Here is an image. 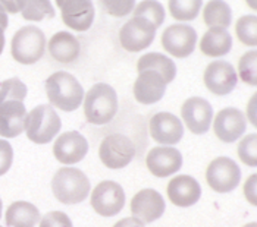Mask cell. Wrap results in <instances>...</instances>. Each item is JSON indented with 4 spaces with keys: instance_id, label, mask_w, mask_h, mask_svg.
<instances>
[{
    "instance_id": "39",
    "label": "cell",
    "mask_w": 257,
    "mask_h": 227,
    "mask_svg": "<svg viewBox=\"0 0 257 227\" xmlns=\"http://www.w3.org/2000/svg\"><path fill=\"white\" fill-rule=\"evenodd\" d=\"M247 114H248V120L251 122V125L256 126V95L251 97V100L247 106Z\"/></svg>"
},
{
    "instance_id": "46",
    "label": "cell",
    "mask_w": 257,
    "mask_h": 227,
    "mask_svg": "<svg viewBox=\"0 0 257 227\" xmlns=\"http://www.w3.org/2000/svg\"><path fill=\"white\" fill-rule=\"evenodd\" d=\"M0 227H2V226H0Z\"/></svg>"
},
{
    "instance_id": "13",
    "label": "cell",
    "mask_w": 257,
    "mask_h": 227,
    "mask_svg": "<svg viewBox=\"0 0 257 227\" xmlns=\"http://www.w3.org/2000/svg\"><path fill=\"white\" fill-rule=\"evenodd\" d=\"M237 81L235 68L225 60H216L210 63L204 71V85L210 93L216 95H226L234 91Z\"/></svg>"
},
{
    "instance_id": "41",
    "label": "cell",
    "mask_w": 257,
    "mask_h": 227,
    "mask_svg": "<svg viewBox=\"0 0 257 227\" xmlns=\"http://www.w3.org/2000/svg\"><path fill=\"white\" fill-rule=\"evenodd\" d=\"M8 24H9L8 12H6L5 8L0 5V28H2V30H6V28H8Z\"/></svg>"
},
{
    "instance_id": "21",
    "label": "cell",
    "mask_w": 257,
    "mask_h": 227,
    "mask_svg": "<svg viewBox=\"0 0 257 227\" xmlns=\"http://www.w3.org/2000/svg\"><path fill=\"white\" fill-rule=\"evenodd\" d=\"M166 82L153 71H143L134 84V97L141 104H155L166 91Z\"/></svg>"
},
{
    "instance_id": "17",
    "label": "cell",
    "mask_w": 257,
    "mask_h": 227,
    "mask_svg": "<svg viewBox=\"0 0 257 227\" xmlns=\"http://www.w3.org/2000/svg\"><path fill=\"white\" fill-rule=\"evenodd\" d=\"M27 109L21 100L0 101V136L17 138L25 129Z\"/></svg>"
},
{
    "instance_id": "36",
    "label": "cell",
    "mask_w": 257,
    "mask_h": 227,
    "mask_svg": "<svg viewBox=\"0 0 257 227\" xmlns=\"http://www.w3.org/2000/svg\"><path fill=\"white\" fill-rule=\"evenodd\" d=\"M14 161L12 145L6 139H0V176L8 173Z\"/></svg>"
},
{
    "instance_id": "11",
    "label": "cell",
    "mask_w": 257,
    "mask_h": 227,
    "mask_svg": "<svg viewBox=\"0 0 257 227\" xmlns=\"http://www.w3.org/2000/svg\"><path fill=\"white\" fill-rule=\"evenodd\" d=\"M66 27L74 31H87L94 21L93 0H55Z\"/></svg>"
},
{
    "instance_id": "38",
    "label": "cell",
    "mask_w": 257,
    "mask_h": 227,
    "mask_svg": "<svg viewBox=\"0 0 257 227\" xmlns=\"http://www.w3.org/2000/svg\"><path fill=\"white\" fill-rule=\"evenodd\" d=\"M113 227H144V223H141L136 217H126L119 220Z\"/></svg>"
},
{
    "instance_id": "29",
    "label": "cell",
    "mask_w": 257,
    "mask_h": 227,
    "mask_svg": "<svg viewBox=\"0 0 257 227\" xmlns=\"http://www.w3.org/2000/svg\"><path fill=\"white\" fill-rule=\"evenodd\" d=\"M134 18H143L159 28L165 21V8L158 0H143L134 8Z\"/></svg>"
},
{
    "instance_id": "4",
    "label": "cell",
    "mask_w": 257,
    "mask_h": 227,
    "mask_svg": "<svg viewBox=\"0 0 257 227\" xmlns=\"http://www.w3.org/2000/svg\"><path fill=\"white\" fill-rule=\"evenodd\" d=\"M62 128L59 114L50 104H40L25 117V132L30 141L36 144H49Z\"/></svg>"
},
{
    "instance_id": "40",
    "label": "cell",
    "mask_w": 257,
    "mask_h": 227,
    "mask_svg": "<svg viewBox=\"0 0 257 227\" xmlns=\"http://www.w3.org/2000/svg\"><path fill=\"white\" fill-rule=\"evenodd\" d=\"M0 5L5 8L6 12L9 14H18V8H17V3L15 0H0Z\"/></svg>"
},
{
    "instance_id": "3",
    "label": "cell",
    "mask_w": 257,
    "mask_h": 227,
    "mask_svg": "<svg viewBox=\"0 0 257 227\" xmlns=\"http://www.w3.org/2000/svg\"><path fill=\"white\" fill-rule=\"evenodd\" d=\"M52 190L56 199L62 204H79L88 196L90 180L78 169L63 167L55 173L52 180Z\"/></svg>"
},
{
    "instance_id": "37",
    "label": "cell",
    "mask_w": 257,
    "mask_h": 227,
    "mask_svg": "<svg viewBox=\"0 0 257 227\" xmlns=\"http://www.w3.org/2000/svg\"><path fill=\"white\" fill-rule=\"evenodd\" d=\"M256 182H257V176L256 174H251V176L245 180V185H244V195H245L247 201H248L251 205H256L257 204Z\"/></svg>"
},
{
    "instance_id": "34",
    "label": "cell",
    "mask_w": 257,
    "mask_h": 227,
    "mask_svg": "<svg viewBox=\"0 0 257 227\" xmlns=\"http://www.w3.org/2000/svg\"><path fill=\"white\" fill-rule=\"evenodd\" d=\"M99 2L106 14L116 18L130 15L136 8V0H99Z\"/></svg>"
},
{
    "instance_id": "9",
    "label": "cell",
    "mask_w": 257,
    "mask_h": 227,
    "mask_svg": "<svg viewBox=\"0 0 257 227\" xmlns=\"http://www.w3.org/2000/svg\"><path fill=\"white\" fill-rule=\"evenodd\" d=\"M125 205V192L113 180H104L91 192V207L103 217H113Z\"/></svg>"
},
{
    "instance_id": "26",
    "label": "cell",
    "mask_w": 257,
    "mask_h": 227,
    "mask_svg": "<svg viewBox=\"0 0 257 227\" xmlns=\"http://www.w3.org/2000/svg\"><path fill=\"white\" fill-rule=\"evenodd\" d=\"M203 19L209 28H228L232 21V11L223 0H210L203 9Z\"/></svg>"
},
{
    "instance_id": "5",
    "label": "cell",
    "mask_w": 257,
    "mask_h": 227,
    "mask_svg": "<svg viewBox=\"0 0 257 227\" xmlns=\"http://www.w3.org/2000/svg\"><path fill=\"white\" fill-rule=\"evenodd\" d=\"M46 50V36L34 27L27 25L15 33L11 43V55L22 65H33L39 62Z\"/></svg>"
},
{
    "instance_id": "45",
    "label": "cell",
    "mask_w": 257,
    "mask_h": 227,
    "mask_svg": "<svg viewBox=\"0 0 257 227\" xmlns=\"http://www.w3.org/2000/svg\"><path fill=\"white\" fill-rule=\"evenodd\" d=\"M0 218H2V199H0Z\"/></svg>"
},
{
    "instance_id": "20",
    "label": "cell",
    "mask_w": 257,
    "mask_h": 227,
    "mask_svg": "<svg viewBox=\"0 0 257 227\" xmlns=\"http://www.w3.org/2000/svg\"><path fill=\"white\" fill-rule=\"evenodd\" d=\"M168 196L174 205L187 208L198 202L201 196V188L194 177L187 174H179L169 182Z\"/></svg>"
},
{
    "instance_id": "24",
    "label": "cell",
    "mask_w": 257,
    "mask_h": 227,
    "mask_svg": "<svg viewBox=\"0 0 257 227\" xmlns=\"http://www.w3.org/2000/svg\"><path fill=\"white\" fill-rule=\"evenodd\" d=\"M137 71H153L163 78L166 84L172 82L177 76V66L172 59L162 55V53H147L139 59Z\"/></svg>"
},
{
    "instance_id": "6",
    "label": "cell",
    "mask_w": 257,
    "mask_h": 227,
    "mask_svg": "<svg viewBox=\"0 0 257 227\" xmlns=\"http://www.w3.org/2000/svg\"><path fill=\"white\" fill-rule=\"evenodd\" d=\"M136 155V145L133 141L120 133L109 135L100 144L99 157L107 169L118 170L128 166Z\"/></svg>"
},
{
    "instance_id": "33",
    "label": "cell",
    "mask_w": 257,
    "mask_h": 227,
    "mask_svg": "<svg viewBox=\"0 0 257 227\" xmlns=\"http://www.w3.org/2000/svg\"><path fill=\"white\" fill-rule=\"evenodd\" d=\"M27 97V87L18 78L6 79L0 87V101L3 100H21L24 101Z\"/></svg>"
},
{
    "instance_id": "18",
    "label": "cell",
    "mask_w": 257,
    "mask_h": 227,
    "mask_svg": "<svg viewBox=\"0 0 257 227\" xmlns=\"http://www.w3.org/2000/svg\"><path fill=\"white\" fill-rule=\"evenodd\" d=\"M87 152H88V142L77 131L62 133L53 145V154L56 160L63 164L79 163L81 160H84Z\"/></svg>"
},
{
    "instance_id": "25",
    "label": "cell",
    "mask_w": 257,
    "mask_h": 227,
    "mask_svg": "<svg viewBox=\"0 0 257 227\" xmlns=\"http://www.w3.org/2000/svg\"><path fill=\"white\" fill-rule=\"evenodd\" d=\"M5 218L9 227H36L40 221V211L30 202L17 201L6 209Z\"/></svg>"
},
{
    "instance_id": "42",
    "label": "cell",
    "mask_w": 257,
    "mask_h": 227,
    "mask_svg": "<svg viewBox=\"0 0 257 227\" xmlns=\"http://www.w3.org/2000/svg\"><path fill=\"white\" fill-rule=\"evenodd\" d=\"M5 30H2L0 28V55H2V52H3V49H5V33H3Z\"/></svg>"
},
{
    "instance_id": "23",
    "label": "cell",
    "mask_w": 257,
    "mask_h": 227,
    "mask_svg": "<svg viewBox=\"0 0 257 227\" xmlns=\"http://www.w3.org/2000/svg\"><path fill=\"white\" fill-rule=\"evenodd\" d=\"M232 47V37L225 28H209L207 33L201 37L200 50L204 56L220 57L229 53Z\"/></svg>"
},
{
    "instance_id": "7",
    "label": "cell",
    "mask_w": 257,
    "mask_h": 227,
    "mask_svg": "<svg viewBox=\"0 0 257 227\" xmlns=\"http://www.w3.org/2000/svg\"><path fill=\"white\" fill-rule=\"evenodd\" d=\"M206 180L215 192L226 193L234 190L239 185L241 170L232 158L218 157L209 164L206 170Z\"/></svg>"
},
{
    "instance_id": "8",
    "label": "cell",
    "mask_w": 257,
    "mask_h": 227,
    "mask_svg": "<svg viewBox=\"0 0 257 227\" xmlns=\"http://www.w3.org/2000/svg\"><path fill=\"white\" fill-rule=\"evenodd\" d=\"M197 33L187 24H174L168 27L162 34L163 49L174 57H188L196 49Z\"/></svg>"
},
{
    "instance_id": "27",
    "label": "cell",
    "mask_w": 257,
    "mask_h": 227,
    "mask_svg": "<svg viewBox=\"0 0 257 227\" xmlns=\"http://www.w3.org/2000/svg\"><path fill=\"white\" fill-rule=\"evenodd\" d=\"M18 12L25 21L39 22L44 18H55V9L50 0H15Z\"/></svg>"
},
{
    "instance_id": "43",
    "label": "cell",
    "mask_w": 257,
    "mask_h": 227,
    "mask_svg": "<svg viewBox=\"0 0 257 227\" xmlns=\"http://www.w3.org/2000/svg\"><path fill=\"white\" fill-rule=\"evenodd\" d=\"M247 2V5L251 8V9H254L256 11V0H245Z\"/></svg>"
},
{
    "instance_id": "22",
    "label": "cell",
    "mask_w": 257,
    "mask_h": 227,
    "mask_svg": "<svg viewBox=\"0 0 257 227\" xmlns=\"http://www.w3.org/2000/svg\"><path fill=\"white\" fill-rule=\"evenodd\" d=\"M79 41L75 36L66 31L56 33L49 41V53L56 62L72 63L79 56Z\"/></svg>"
},
{
    "instance_id": "16",
    "label": "cell",
    "mask_w": 257,
    "mask_h": 227,
    "mask_svg": "<svg viewBox=\"0 0 257 227\" xmlns=\"http://www.w3.org/2000/svg\"><path fill=\"white\" fill-rule=\"evenodd\" d=\"M247 128L245 116L241 110L228 107L220 110L213 122V131L222 142H235Z\"/></svg>"
},
{
    "instance_id": "15",
    "label": "cell",
    "mask_w": 257,
    "mask_h": 227,
    "mask_svg": "<svg viewBox=\"0 0 257 227\" xmlns=\"http://www.w3.org/2000/svg\"><path fill=\"white\" fill-rule=\"evenodd\" d=\"M149 129L152 138L163 145H175L184 136V126L175 114L160 112L150 119Z\"/></svg>"
},
{
    "instance_id": "31",
    "label": "cell",
    "mask_w": 257,
    "mask_h": 227,
    "mask_svg": "<svg viewBox=\"0 0 257 227\" xmlns=\"http://www.w3.org/2000/svg\"><path fill=\"white\" fill-rule=\"evenodd\" d=\"M257 52L256 50H251L245 55H242V57L239 59V63H238V74L239 78L254 87L257 84Z\"/></svg>"
},
{
    "instance_id": "28",
    "label": "cell",
    "mask_w": 257,
    "mask_h": 227,
    "mask_svg": "<svg viewBox=\"0 0 257 227\" xmlns=\"http://www.w3.org/2000/svg\"><path fill=\"white\" fill-rule=\"evenodd\" d=\"M203 0H169L168 8L172 18L177 21H193L198 17Z\"/></svg>"
},
{
    "instance_id": "12",
    "label": "cell",
    "mask_w": 257,
    "mask_h": 227,
    "mask_svg": "<svg viewBox=\"0 0 257 227\" xmlns=\"http://www.w3.org/2000/svg\"><path fill=\"white\" fill-rule=\"evenodd\" d=\"M181 114L190 132L201 135L207 132L212 126L213 107L207 100L201 97H191L182 104Z\"/></svg>"
},
{
    "instance_id": "19",
    "label": "cell",
    "mask_w": 257,
    "mask_h": 227,
    "mask_svg": "<svg viewBox=\"0 0 257 227\" xmlns=\"http://www.w3.org/2000/svg\"><path fill=\"white\" fill-rule=\"evenodd\" d=\"M146 164L156 177H168L182 167V155L172 147H156L147 154Z\"/></svg>"
},
{
    "instance_id": "14",
    "label": "cell",
    "mask_w": 257,
    "mask_h": 227,
    "mask_svg": "<svg viewBox=\"0 0 257 227\" xmlns=\"http://www.w3.org/2000/svg\"><path fill=\"white\" fill-rule=\"evenodd\" d=\"M165 199L155 189H143L131 199V212L141 223H153L165 212Z\"/></svg>"
},
{
    "instance_id": "1",
    "label": "cell",
    "mask_w": 257,
    "mask_h": 227,
    "mask_svg": "<svg viewBox=\"0 0 257 227\" xmlns=\"http://www.w3.org/2000/svg\"><path fill=\"white\" fill-rule=\"evenodd\" d=\"M46 94L50 106L62 112H74L82 104L84 90L78 79L68 72H55L46 79Z\"/></svg>"
},
{
    "instance_id": "44",
    "label": "cell",
    "mask_w": 257,
    "mask_h": 227,
    "mask_svg": "<svg viewBox=\"0 0 257 227\" xmlns=\"http://www.w3.org/2000/svg\"><path fill=\"white\" fill-rule=\"evenodd\" d=\"M244 227H257L256 221H251V223H248V224H245Z\"/></svg>"
},
{
    "instance_id": "10",
    "label": "cell",
    "mask_w": 257,
    "mask_h": 227,
    "mask_svg": "<svg viewBox=\"0 0 257 227\" xmlns=\"http://www.w3.org/2000/svg\"><path fill=\"white\" fill-rule=\"evenodd\" d=\"M156 27L143 18H133L128 21L119 33L120 46L133 53L147 49L156 37Z\"/></svg>"
},
{
    "instance_id": "30",
    "label": "cell",
    "mask_w": 257,
    "mask_h": 227,
    "mask_svg": "<svg viewBox=\"0 0 257 227\" xmlns=\"http://www.w3.org/2000/svg\"><path fill=\"white\" fill-rule=\"evenodd\" d=\"M235 33L238 40L250 47H256L257 44V17L256 15H245L237 21Z\"/></svg>"
},
{
    "instance_id": "32",
    "label": "cell",
    "mask_w": 257,
    "mask_h": 227,
    "mask_svg": "<svg viewBox=\"0 0 257 227\" xmlns=\"http://www.w3.org/2000/svg\"><path fill=\"white\" fill-rule=\"evenodd\" d=\"M257 135L256 133H250L245 138L241 139L239 145H238V157L239 160L251 167L257 166Z\"/></svg>"
},
{
    "instance_id": "35",
    "label": "cell",
    "mask_w": 257,
    "mask_h": 227,
    "mask_svg": "<svg viewBox=\"0 0 257 227\" xmlns=\"http://www.w3.org/2000/svg\"><path fill=\"white\" fill-rule=\"evenodd\" d=\"M40 227H72V221L62 211H50L40 220Z\"/></svg>"
},
{
    "instance_id": "2",
    "label": "cell",
    "mask_w": 257,
    "mask_h": 227,
    "mask_svg": "<svg viewBox=\"0 0 257 227\" xmlns=\"http://www.w3.org/2000/svg\"><path fill=\"white\" fill-rule=\"evenodd\" d=\"M82 101L87 122L97 126L109 123L118 112V94L104 82L93 85Z\"/></svg>"
}]
</instances>
